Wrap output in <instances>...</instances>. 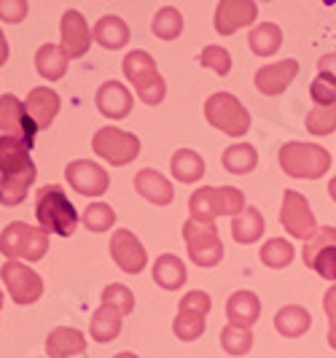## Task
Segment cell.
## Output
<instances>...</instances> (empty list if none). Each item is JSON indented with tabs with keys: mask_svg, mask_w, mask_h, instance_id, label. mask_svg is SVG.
<instances>
[{
	"mask_svg": "<svg viewBox=\"0 0 336 358\" xmlns=\"http://www.w3.org/2000/svg\"><path fill=\"white\" fill-rule=\"evenodd\" d=\"M36 218L41 229L49 234H59V237H73L75 227H78V210L65 194L62 186L49 183L43 189H38L36 194Z\"/></svg>",
	"mask_w": 336,
	"mask_h": 358,
	"instance_id": "obj_1",
	"label": "cell"
},
{
	"mask_svg": "<svg viewBox=\"0 0 336 358\" xmlns=\"http://www.w3.org/2000/svg\"><path fill=\"white\" fill-rule=\"evenodd\" d=\"M277 162L285 176L291 178L318 180L331 167V154L318 143H304V141H288L277 151Z\"/></svg>",
	"mask_w": 336,
	"mask_h": 358,
	"instance_id": "obj_2",
	"label": "cell"
},
{
	"mask_svg": "<svg viewBox=\"0 0 336 358\" xmlns=\"http://www.w3.org/2000/svg\"><path fill=\"white\" fill-rule=\"evenodd\" d=\"M189 210L194 221L215 224L218 215H240L245 210V194L234 186H205L196 189L189 199Z\"/></svg>",
	"mask_w": 336,
	"mask_h": 358,
	"instance_id": "obj_3",
	"label": "cell"
},
{
	"mask_svg": "<svg viewBox=\"0 0 336 358\" xmlns=\"http://www.w3.org/2000/svg\"><path fill=\"white\" fill-rule=\"evenodd\" d=\"M122 68H124L126 81L135 84V92L145 106H159L167 97V84H164L161 73L156 71V62L148 52H143V49L129 52L122 62Z\"/></svg>",
	"mask_w": 336,
	"mask_h": 358,
	"instance_id": "obj_4",
	"label": "cell"
},
{
	"mask_svg": "<svg viewBox=\"0 0 336 358\" xmlns=\"http://www.w3.org/2000/svg\"><path fill=\"white\" fill-rule=\"evenodd\" d=\"M0 253L8 262H17V259L41 262L49 253V234L41 227H30L24 221H11L0 232Z\"/></svg>",
	"mask_w": 336,
	"mask_h": 358,
	"instance_id": "obj_5",
	"label": "cell"
},
{
	"mask_svg": "<svg viewBox=\"0 0 336 358\" xmlns=\"http://www.w3.org/2000/svg\"><path fill=\"white\" fill-rule=\"evenodd\" d=\"M205 116L215 129L229 138H242L250 129V110L231 92H215L205 103Z\"/></svg>",
	"mask_w": 336,
	"mask_h": 358,
	"instance_id": "obj_6",
	"label": "cell"
},
{
	"mask_svg": "<svg viewBox=\"0 0 336 358\" xmlns=\"http://www.w3.org/2000/svg\"><path fill=\"white\" fill-rule=\"evenodd\" d=\"M183 240L189 248V259L194 262L196 267L210 269L215 264H221L224 259V243L218 237V227L215 224H202L189 218L183 224Z\"/></svg>",
	"mask_w": 336,
	"mask_h": 358,
	"instance_id": "obj_7",
	"label": "cell"
},
{
	"mask_svg": "<svg viewBox=\"0 0 336 358\" xmlns=\"http://www.w3.org/2000/svg\"><path fill=\"white\" fill-rule=\"evenodd\" d=\"M92 148L108 164L124 167V164H132V162L138 159V154H140V138L135 132L119 129V127H103V129L94 132Z\"/></svg>",
	"mask_w": 336,
	"mask_h": 358,
	"instance_id": "obj_8",
	"label": "cell"
},
{
	"mask_svg": "<svg viewBox=\"0 0 336 358\" xmlns=\"http://www.w3.org/2000/svg\"><path fill=\"white\" fill-rule=\"evenodd\" d=\"M0 278L6 283L8 296L17 305H36L43 296V280L36 269H30L24 262H6L0 269Z\"/></svg>",
	"mask_w": 336,
	"mask_h": 358,
	"instance_id": "obj_9",
	"label": "cell"
},
{
	"mask_svg": "<svg viewBox=\"0 0 336 358\" xmlns=\"http://www.w3.org/2000/svg\"><path fill=\"white\" fill-rule=\"evenodd\" d=\"M280 224L285 227V232L299 237L304 243H309L318 234V221H315V213H312L309 202H307V197H301L299 192H293V189H288L283 194Z\"/></svg>",
	"mask_w": 336,
	"mask_h": 358,
	"instance_id": "obj_10",
	"label": "cell"
},
{
	"mask_svg": "<svg viewBox=\"0 0 336 358\" xmlns=\"http://www.w3.org/2000/svg\"><path fill=\"white\" fill-rule=\"evenodd\" d=\"M301 259L309 269H315L320 278L336 280V227H323L318 234L304 243Z\"/></svg>",
	"mask_w": 336,
	"mask_h": 358,
	"instance_id": "obj_11",
	"label": "cell"
},
{
	"mask_svg": "<svg viewBox=\"0 0 336 358\" xmlns=\"http://www.w3.org/2000/svg\"><path fill=\"white\" fill-rule=\"evenodd\" d=\"M0 132L6 138H19L24 143H36L38 127L27 116L24 100H19L17 94H0Z\"/></svg>",
	"mask_w": 336,
	"mask_h": 358,
	"instance_id": "obj_12",
	"label": "cell"
},
{
	"mask_svg": "<svg viewBox=\"0 0 336 358\" xmlns=\"http://www.w3.org/2000/svg\"><path fill=\"white\" fill-rule=\"evenodd\" d=\"M65 178L81 197H103L110 189V176L105 167H100L92 159H73L65 167Z\"/></svg>",
	"mask_w": 336,
	"mask_h": 358,
	"instance_id": "obj_13",
	"label": "cell"
},
{
	"mask_svg": "<svg viewBox=\"0 0 336 358\" xmlns=\"http://www.w3.org/2000/svg\"><path fill=\"white\" fill-rule=\"evenodd\" d=\"M110 259L126 275H140L145 264H148V253L143 248V243L129 229L113 232V237H110Z\"/></svg>",
	"mask_w": 336,
	"mask_h": 358,
	"instance_id": "obj_14",
	"label": "cell"
},
{
	"mask_svg": "<svg viewBox=\"0 0 336 358\" xmlns=\"http://www.w3.org/2000/svg\"><path fill=\"white\" fill-rule=\"evenodd\" d=\"M258 19V6L253 0H221L215 6V30L221 36H234L237 30L250 27Z\"/></svg>",
	"mask_w": 336,
	"mask_h": 358,
	"instance_id": "obj_15",
	"label": "cell"
},
{
	"mask_svg": "<svg viewBox=\"0 0 336 358\" xmlns=\"http://www.w3.org/2000/svg\"><path fill=\"white\" fill-rule=\"evenodd\" d=\"M59 33H62V52L68 54V59H81L84 54L89 52L92 46V27L87 24V19L81 11L75 8H68L62 14V22H59Z\"/></svg>",
	"mask_w": 336,
	"mask_h": 358,
	"instance_id": "obj_16",
	"label": "cell"
},
{
	"mask_svg": "<svg viewBox=\"0 0 336 358\" xmlns=\"http://www.w3.org/2000/svg\"><path fill=\"white\" fill-rule=\"evenodd\" d=\"M299 76V62L296 59H280V62H272V65H264L256 73V90L266 94V97H277L283 94L291 81Z\"/></svg>",
	"mask_w": 336,
	"mask_h": 358,
	"instance_id": "obj_17",
	"label": "cell"
},
{
	"mask_svg": "<svg viewBox=\"0 0 336 358\" xmlns=\"http://www.w3.org/2000/svg\"><path fill=\"white\" fill-rule=\"evenodd\" d=\"M94 103H97V110L105 119L122 122V119L129 116V110H132V92L126 90L122 81H105L97 90V94H94Z\"/></svg>",
	"mask_w": 336,
	"mask_h": 358,
	"instance_id": "obj_18",
	"label": "cell"
},
{
	"mask_svg": "<svg viewBox=\"0 0 336 358\" xmlns=\"http://www.w3.org/2000/svg\"><path fill=\"white\" fill-rule=\"evenodd\" d=\"M30 148H33V145L19 141V138H6V135H0V178H6V176H22V173L38 170L36 162L30 159Z\"/></svg>",
	"mask_w": 336,
	"mask_h": 358,
	"instance_id": "obj_19",
	"label": "cell"
},
{
	"mask_svg": "<svg viewBox=\"0 0 336 358\" xmlns=\"http://www.w3.org/2000/svg\"><path fill=\"white\" fill-rule=\"evenodd\" d=\"M24 108H27V116L36 122L38 132H41V129H49L52 127V122L57 119V113H59V108H62V100L49 87H36V90L27 94Z\"/></svg>",
	"mask_w": 336,
	"mask_h": 358,
	"instance_id": "obj_20",
	"label": "cell"
},
{
	"mask_svg": "<svg viewBox=\"0 0 336 358\" xmlns=\"http://www.w3.org/2000/svg\"><path fill=\"white\" fill-rule=\"evenodd\" d=\"M135 192L143 199H148L151 205H159V208L170 205L175 199L173 183L164 178L159 170H151V167H143L140 173L135 176Z\"/></svg>",
	"mask_w": 336,
	"mask_h": 358,
	"instance_id": "obj_21",
	"label": "cell"
},
{
	"mask_svg": "<svg viewBox=\"0 0 336 358\" xmlns=\"http://www.w3.org/2000/svg\"><path fill=\"white\" fill-rule=\"evenodd\" d=\"M226 318L229 326L253 329V323L261 318V299L253 291H234L226 302Z\"/></svg>",
	"mask_w": 336,
	"mask_h": 358,
	"instance_id": "obj_22",
	"label": "cell"
},
{
	"mask_svg": "<svg viewBox=\"0 0 336 358\" xmlns=\"http://www.w3.org/2000/svg\"><path fill=\"white\" fill-rule=\"evenodd\" d=\"M92 38L103 49H108V52H119V49H124L126 43H129V27H126V22L122 17L105 14V17H100L94 22Z\"/></svg>",
	"mask_w": 336,
	"mask_h": 358,
	"instance_id": "obj_23",
	"label": "cell"
},
{
	"mask_svg": "<svg viewBox=\"0 0 336 358\" xmlns=\"http://www.w3.org/2000/svg\"><path fill=\"white\" fill-rule=\"evenodd\" d=\"M87 350V340L78 329H71V326H57L49 331L46 337V353L52 358H71V356H81Z\"/></svg>",
	"mask_w": 336,
	"mask_h": 358,
	"instance_id": "obj_24",
	"label": "cell"
},
{
	"mask_svg": "<svg viewBox=\"0 0 336 358\" xmlns=\"http://www.w3.org/2000/svg\"><path fill=\"white\" fill-rule=\"evenodd\" d=\"M309 326H312V315H309V310H304L299 305H285L275 315V329L285 340L304 337L309 331Z\"/></svg>",
	"mask_w": 336,
	"mask_h": 358,
	"instance_id": "obj_25",
	"label": "cell"
},
{
	"mask_svg": "<svg viewBox=\"0 0 336 358\" xmlns=\"http://www.w3.org/2000/svg\"><path fill=\"white\" fill-rule=\"evenodd\" d=\"M122 323H124V315L110 305H100L92 315V323H89V331H92V340L105 345V342L116 340L122 334Z\"/></svg>",
	"mask_w": 336,
	"mask_h": 358,
	"instance_id": "obj_26",
	"label": "cell"
},
{
	"mask_svg": "<svg viewBox=\"0 0 336 358\" xmlns=\"http://www.w3.org/2000/svg\"><path fill=\"white\" fill-rule=\"evenodd\" d=\"M68 62H71L68 54L62 52V46H57V43H43L36 52V71H38V76L46 78V81H59V78H65Z\"/></svg>",
	"mask_w": 336,
	"mask_h": 358,
	"instance_id": "obj_27",
	"label": "cell"
},
{
	"mask_svg": "<svg viewBox=\"0 0 336 358\" xmlns=\"http://www.w3.org/2000/svg\"><path fill=\"white\" fill-rule=\"evenodd\" d=\"M186 278H189L186 264L177 259L175 253H161L154 262V283L164 291H177L186 283Z\"/></svg>",
	"mask_w": 336,
	"mask_h": 358,
	"instance_id": "obj_28",
	"label": "cell"
},
{
	"mask_svg": "<svg viewBox=\"0 0 336 358\" xmlns=\"http://www.w3.org/2000/svg\"><path fill=\"white\" fill-rule=\"evenodd\" d=\"M170 170L180 183H196L205 176V159L191 148H177L170 159Z\"/></svg>",
	"mask_w": 336,
	"mask_h": 358,
	"instance_id": "obj_29",
	"label": "cell"
},
{
	"mask_svg": "<svg viewBox=\"0 0 336 358\" xmlns=\"http://www.w3.org/2000/svg\"><path fill=\"white\" fill-rule=\"evenodd\" d=\"M248 43L256 57H272V54L280 52V46H283V30H280L275 22L256 24V27L250 30Z\"/></svg>",
	"mask_w": 336,
	"mask_h": 358,
	"instance_id": "obj_30",
	"label": "cell"
},
{
	"mask_svg": "<svg viewBox=\"0 0 336 358\" xmlns=\"http://www.w3.org/2000/svg\"><path fill=\"white\" fill-rule=\"evenodd\" d=\"M231 234L242 245H250V243L261 240V234H264V215H261V210L245 208L240 215H234L231 218Z\"/></svg>",
	"mask_w": 336,
	"mask_h": 358,
	"instance_id": "obj_31",
	"label": "cell"
},
{
	"mask_svg": "<svg viewBox=\"0 0 336 358\" xmlns=\"http://www.w3.org/2000/svg\"><path fill=\"white\" fill-rule=\"evenodd\" d=\"M38 170L22 173V176H6L0 178V205L3 208H17L27 197V189L36 183Z\"/></svg>",
	"mask_w": 336,
	"mask_h": 358,
	"instance_id": "obj_32",
	"label": "cell"
},
{
	"mask_svg": "<svg viewBox=\"0 0 336 358\" xmlns=\"http://www.w3.org/2000/svg\"><path fill=\"white\" fill-rule=\"evenodd\" d=\"M221 162H224V167L229 170L231 176H248L258 164V151L250 143H234L224 151Z\"/></svg>",
	"mask_w": 336,
	"mask_h": 358,
	"instance_id": "obj_33",
	"label": "cell"
},
{
	"mask_svg": "<svg viewBox=\"0 0 336 358\" xmlns=\"http://www.w3.org/2000/svg\"><path fill=\"white\" fill-rule=\"evenodd\" d=\"M293 256H296L293 245H291L288 240H283V237H272V240H266L264 248L258 251V259H261V264H264V267H269V269L288 267V264L293 262Z\"/></svg>",
	"mask_w": 336,
	"mask_h": 358,
	"instance_id": "obj_34",
	"label": "cell"
},
{
	"mask_svg": "<svg viewBox=\"0 0 336 358\" xmlns=\"http://www.w3.org/2000/svg\"><path fill=\"white\" fill-rule=\"evenodd\" d=\"M151 30L161 41H175L183 33V14L173 6H164L161 11H156V17L151 22Z\"/></svg>",
	"mask_w": 336,
	"mask_h": 358,
	"instance_id": "obj_35",
	"label": "cell"
},
{
	"mask_svg": "<svg viewBox=\"0 0 336 358\" xmlns=\"http://www.w3.org/2000/svg\"><path fill=\"white\" fill-rule=\"evenodd\" d=\"M84 227H87L89 232L100 234V232H108V229H113V224H116V210L105 205V202H92L87 210H84Z\"/></svg>",
	"mask_w": 336,
	"mask_h": 358,
	"instance_id": "obj_36",
	"label": "cell"
},
{
	"mask_svg": "<svg viewBox=\"0 0 336 358\" xmlns=\"http://www.w3.org/2000/svg\"><path fill=\"white\" fill-rule=\"evenodd\" d=\"M221 348L229 356H245L253 348V331L250 329H237V326H224L221 329Z\"/></svg>",
	"mask_w": 336,
	"mask_h": 358,
	"instance_id": "obj_37",
	"label": "cell"
},
{
	"mask_svg": "<svg viewBox=\"0 0 336 358\" xmlns=\"http://www.w3.org/2000/svg\"><path fill=\"white\" fill-rule=\"evenodd\" d=\"M205 315H196V313H183V310H177L175 321H173V331H175L177 340L183 342H194L199 340L202 334H205Z\"/></svg>",
	"mask_w": 336,
	"mask_h": 358,
	"instance_id": "obj_38",
	"label": "cell"
},
{
	"mask_svg": "<svg viewBox=\"0 0 336 358\" xmlns=\"http://www.w3.org/2000/svg\"><path fill=\"white\" fill-rule=\"evenodd\" d=\"M304 127L312 132V135H331L336 132V103L334 106H315L307 119H304Z\"/></svg>",
	"mask_w": 336,
	"mask_h": 358,
	"instance_id": "obj_39",
	"label": "cell"
},
{
	"mask_svg": "<svg viewBox=\"0 0 336 358\" xmlns=\"http://www.w3.org/2000/svg\"><path fill=\"white\" fill-rule=\"evenodd\" d=\"M100 299H103V305L116 307L122 315H129V313L135 310V294H132L126 286H122V283H110V286H105Z\"/></svg>",
	"mask_w": 336,
	"mask_h": 358,
	"instance_id": "obj_40",
	"label": "cell"
},
{
	"mask_svg": "<svg viewBox=\"0 0 336 358\" xmlns=\"http://www.w3.org/2000/svg\"><path fill=\"white\" fill-rule=\"evenodd\" d=\"M196 59H199L202 68L215 71L218 76H229V71H231V54L226 52L224 46H205Z\"/></svg>",
	"mask_w": 336,
	"mask_h": 358,
	"instance_id": "obj_41",
	"label": "cell"
},
{
	"mask_svg": "<svg viewBox=\"0 0 336 358\" xmlns=\"http://www.w3.org/2000/svg\"><path fill=\"white\" fill-rule=\"evenodd\" d=\"M309 97L315 106H334L336 103V84H331L328 78L318 76L312 84H309Z\"/></svg>",
	"mask_w": 336,
	"mask_h": 358,
	"instance_id": "obj_42",
	"label": "cell"
},
{
	"mask_svg": "<svg viewBox=\"0 0 336 358\" xmlns=\"http://www.w3.org/2000/svg\"><path fill=\"white\" fill-rule=\"evenodd\" d=\"M210 307H212V302L205 291H189V294L180 299V307H177V310H183V313H196V315H205V318H207Z\"/></svg>",
	"mask_w": 336,
	"mask_h": 358,
	"instance_id": "obj_43",
	"label": "cell"
},
{
	"mask_svg": "<svg viewBox=\"0 0 336 358\" xmlns=\"http://www.w3.org/2000/svg\"><path fill=\"white\" fill-rule=\"evenodd\" d=\"M27 14H30V6L24 0H0V22L19 24Z\"/></svg>",
	"mask_w": 336,
	"mask_h": 358,
	"instance_id": "obj_44",
	"label": "cell"
},
{
	"mask_svg": "<svg viewBox=\"0 0 336 358\" xmlns=\"http://www.w3.org/2000/svg\"><path fill=\"white\" fill-rule=\"evenodd\" d=\"M323 310L328 315V345L336 350V286H331L323 296Z\"/></svg>",
	"mask_w": 336,
	"mask_h": 358,
	"instance_id": "obj_45",
	"label": "cell"
},
{
	"mask_svg": "<svg viewBox=\"0 0 336 358\" xmlns=\"http://www.w3.org/2000/svg\"><path fill=\"white\" fill-rule=\"evenodd\" d=\"M318 71L323 78H328L331 84H336V54H326L318 59Z\"/></svg>",
	"mask_w": 336,
	"mask_h": 358,
	"instance_id": "obj_46",
	"label": "cell"
},
{
	"mask_svg": "<svg viewBox=\"0 0 336 358\" xmlns=\"http://www.w3.org/2000/svg\"><path fill=\"white\" fill-rule=\"evenodd\" d=\"M8 54H11V49H8V41H6L3 30H0V68L8 62Z\"/></svg>",
	"mask_w": 336,
	"mask_h": 358,
	"instance_id": "obj_47",
	"label": "cell"
},
{
	"mask_svg": "<svg viewBox=\"0 0 336 358\" xmlns=\"http://www.w3.org/2000/svg\"><path fill=\"white\" fill-rule=\"evenodd\" d=\"M328 197H331L336 202V176L331 178V183H328Z\"/></svg>",
	"mask_w": 336,
	"mask_h": 358,
	"instance_id": "obj_48",
	"label": "cell"
},
{
	"mask_svg": "<svg viewBox=\"0 0 336 358\" xmlns=\"http://www.w3.org/2000/svg\"><path fill=\"white\" fill-rule=\"evenodd\" d=\"M113 358H140V356H135V353H129V350H124V353H119V356H113Z\"/></svg>",
	"mask_w": 336,
	"mask_h": 358,
	"instance_id": "obj_49",
	"label": "cell"
},
{
	"mask_svg": "<svg viewBox=\"0 0 336 358\" xmlns=\"http://www.w3.org/2000/svg\"><path fill=\"white\" fill-rule=\"evenodd\" d=\"M0 310H3V291H0Z\"/></svg>",
	"mask_w": 336,
	"mask_h": 358,
	"instance_id": "obj_50",
	"label": "cell"
}]
</instances>
